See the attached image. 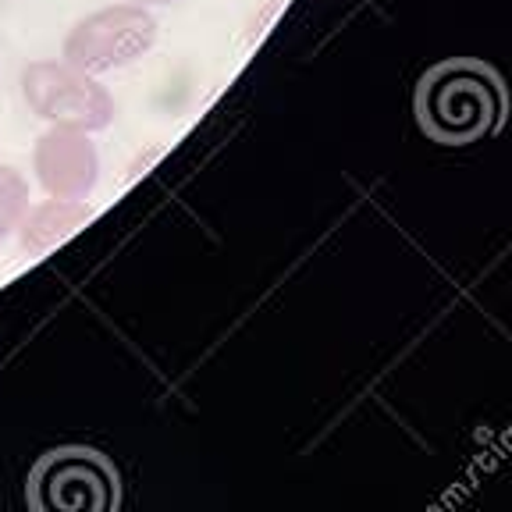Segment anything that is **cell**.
I'll list each match as a JSON object with an SVG mask.
<instances>
[{"label": "cell", "instance_id": "obj_6", "mask_svg": "<svg viewBox=\"0 0 512 512\" xmlns=\"http://www.w3.org/2000/svg\"><path fill=\"white\" fill-rule=\"evenodd\" d=\"M82 221H89V210L82 200H57V196H50V200L36 203V207L29 203V210H25L22 224H18L15 232L18 246L29 256H43L54 246H61L64 239H72Z\"/></svg>", "mask_w": 512, "mask_h": 512}, {"label": "cell", "instance_id": "obj_7", "mask_svg": "<svg viewBox=\"0 0 512 512\" xmlns=\"http://www.w3.org/2000/svg\"><path fill=\"white\" fill-rule=\"evenodd\" d=\"M29 210V182L11 164H0V242L11 239Z\"/></svg>", "mask_w": 512, "mask_h": 512}, {"label": "cell", "instance_id": "obj_5", "mask_svg": "<svg viewBox=\"0 0 512 512\" xmlns=\"http://www.w3.org/2000/svg\"><path fill=\"white\" fill-rule=\"evenodd\" d=\"M40 502L47 509H104L111 502V473L89 452H64L40 473Z\"/></svg>", "mask_w": 512, "mask_h": 512}, {"label": "cell", "instance_id": "obj_3", "mask_svg": "<svg viewBox=\"0 0 512 512\" xmlns=\"http://www.w3.org/2000/svg\"><path fill=\"white\" fill-rule=\"evenodd\" d=\"M424 121L445 143H466L484 136L502 111V96L491 75L477 68H445L424 89Z\"/></svg>", "mask_w": 512, "mask_h": 512}, {"label": "cell", "instance_id": "obj_8", "mask_svg": "<svg viewBox=\"0 0 512 512\" xmlns=\"http://www.w3.org/2000/svg\"><path fill=\"white\" fill-rule=\"evenodd\" d=\"M139 4H175V0H139Z\"/></svg>", "mask_w": 512, "mask_h": 512}, {"label": "cell", "instance_id": "obj_1", "mask_svg": "<svg viewBox=\"0 0 512 512\" xmlns=\"http://www.w3.org/2000/svg\"><path fill=\"white\" fill-rule=\"evenodd\" d=\"M22 96L29 111L47 125L100 132L114 121V96L96 75L82 72L64 57L32 61L22 72Z\"/></svg>", "mask_w": 512, "mask_h": 512}, {"label": "cell", "instance_id": "obj_2", "mask_svg": "<svg viewBox=\"0 0 512 512\" xmlns=\"http://www.w3.org/2000/svg\"><path fill=\"white\" fill-rule=\"evenodd\" d=\"M157 43V18L143 4H111L79 18L64 36L61 57L89 75L118 72L146 57Z\"/></svg>", "mask_w": 512, "mask_h": 512}, {"label": "cell", "instance_id": "obj_4", "mask_svg": "<svg viewBox=\"0 0 512 512\" xmlns=\"http://www.w3.org/2000/svg\"><path fill=\"white\" fill-rule=\"evenodd\" d=\"M32 171L47 196L57 200H86L100 182V153L89 132L50 125L32 150Z\"/></svg>", "mask_w": 512, "mask_h": 512}]
</instances>
